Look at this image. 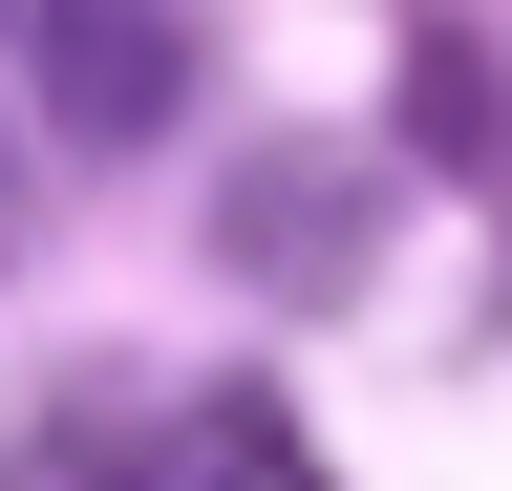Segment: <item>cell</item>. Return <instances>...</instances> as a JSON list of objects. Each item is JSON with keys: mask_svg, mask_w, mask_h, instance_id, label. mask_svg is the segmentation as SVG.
I'll return each mask as SVG.
<instances>
[{"mask_svg": "<svg viewBox=\"0 0 512 491\" xmlns=\"http://www.w3.org/2000/svg\"><path fill=\"white\" fill-rule=\"evenodd\" d=\"M342 214H363V150H256L235 171V257H320Z\"/></svg>", "mask_w": 512, "mask_h": 491, "instance_id": "obj_2", "label": "cell"}, {"mask_svg": "<svg viewBox=\"0 0 512 491\" xmlns=\"http://www.w3.org/2000/svg\"><path fill=\"white\" fill-rule=\"evenodd\" d=\"M22 65L86 150H150L192 107V0H22Z\"/></svg>", "mask_w": 512, "mask_h": 491, "instance_id": "obj_1", "label": "cell"}]
</instances>
